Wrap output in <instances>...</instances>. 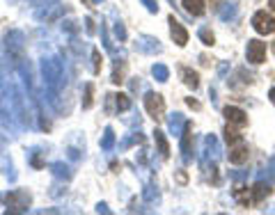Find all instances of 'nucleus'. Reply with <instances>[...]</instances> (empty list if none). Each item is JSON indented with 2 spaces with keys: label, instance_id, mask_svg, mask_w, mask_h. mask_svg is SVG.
<instances>
[{
  "label": "nucleus",
  "instance_id": "obj_10",
  "mask_svg": "<svg viewBox=\"0 0 275 215\" xmlns=\"http://www.w3.org/2000/svg\"><path fill=\"white\" fill-rule=\"evenodd\" d=\"M225 135H227V142H232V144H234V142L241 140V135H238V133L234 131V128H229V126H227V131H225Z\"/></svg>",
  "mask_w": 275,
  "mask_h": 215
},
{
  "label": "nucleus",
  "instance_id": "obj_11",
  "mask_svg": "<svg viewBox=\"0 0 275 215\" xmlns=\"http://www.w3.org/2000/svg\"><path fill=\"white\" fill-rule=\"evenodd\" d=\"M117 105H119L122 110H126V108H128V101H126V96H124V94H119V96H117Z\"/></svg>",
  "mask_w": 275,
  "mask_h": 215
},
{
  "label": "nucleus",
  "instance_id": "obj_8",
  "mask_svg": "<svg viewBox=\"0 0 275 215\" xmlns=\"http://www.w3.org/2000/svg\"><path fill=\"white\" fill-rule=\"evenodd\" d=\"M268 192H270V188H268V186H257V188H255V199L259 201L261 197H266Z\"/></svg>",
  "mask_w": 275,
  "mask_h": 215
},
{
  "label": "nucleus",
  "instance_id": "obj_1",
  "mask_svg": "<svg viewBox=\"0 0 275 215\" xmlns=\"http://www.w3.org/2000/svg\"><path fill=\"white\" fill-rule=\"evenodd\" d=\"M252 25H255V30L259 32V35H273L275 16H270V14H266V12H257L255 16H252Z\"/></svg>",
  "mask_w": 275,
  "mask_h": 215
},
{
  "label": "nucleus",
  "instance_id": "obj_9",
  "mask_svg": "<svg viewBox=\"0 0 275 215\" xmlns=\"http://www.w3.org/2000/svg\"><path fill=\"white\" fill-rule=\"evenodd\" d=\"M183 78H186V85H190V87H197V73L183 71Z\"/></svg>",
  "mask_w": 275,
  "mask_h": 215
},
{
  "label": "nucleus",
  "instance_id": "obj_14",
  "mask_svg": "<svg viewBox=\"0 0 275 215\" xmlns=\"http://www.w3.org/2000/svg\"><path fill=\"white\" fill-rule=\"evenodd\" d=\"M273 50H275V44H273Z\"/></svg>",
  "mask_w": 275,
  "mask_h": 215
},
{
  "label": "nucleus",
  "instance_id": "obj_3",
  "mask_svg": "<svg viewBox=\"0 0 275 215\" xmlns=\"http://www.w3.org/2000/svg\"><path fill=\"white\" fill-rule=\"evenodd\" d=\"M145 105H147V112H149L154 119H158L160 114H163V110H165L163 96H158V94H149V96H147V99H145Z\"/></svg>",
  "mask_w": 275,
  "mask_h": 215
},
{
  "label": "nucleus",
  "instance_id": "obj_13",
  "mask_svg": "<svg viewBox=\"0 0 275 215\" xmlns=\"http://www.w3.org/2000/svg\"><path fill=\"white\" fill-rule=\"evenodd\" d=\"M268 7H270V9H273V12H275V0H270V3H268Z\"/></svg>",
  "mask_w": 275,
  "mask_h": 215
},
{
  "label": "nucleus",
  "instance_id": "obj_2",
  "mask_svg": "<svg viewBox=\"0 0 275 215\" xmlns=\"http://www.w3.org/2000/svg\"><path fill=\"white\" fill-rule=\"evenodd\" d=\"M266 59V44L259 39L248 41V62L252 64H261Z\"/></svg>",
  "mask_w": 275,
  "mask_h": 215
},
{
  "label": "nucleus",
  "instance_id": "obj_7",
  "mask_svg": "<svg viewBox=\"0 0 275 215\" xmlns=\"http://www.w3.org/2000/svg\"><path fill=\"white\" fill-rule=\"evenodd\" d=\"M245 160H248V149L245 146H234V149L229 151V163L241 165V163H245Z\"/></svg>",
  "mask_w": 275,
  "mask_h": 215
},
{
  "label": "nucleus",
  "instance_id": "obj_6",
  "mask_svg": "<svg viewBox=\"0 0 275 215\" xmlns=\"http://www.w3.org/2000/svg\"><path fill=\"white\" fill-rule=\"evenodd\" d=\"M183 7H186V12H190L193 16H202L204 14V0H183Z\"/></svg>",
  "mask_w": 275,
  "mask_h": 215
},
{
  "label": "nucleus",
  "instance_id": "obj_12",
  "mask_svg": "<svg viewBox=\"0 0 275 215\" xmlns=\"http://www.w3.org/2000/svg\"><path fill=\"white\" fill-rule=\"evenodd\" d=\"M270 101H273V103H275V87H273V89H270Z\"/></svg>",
  "mask_w": 275,
  "mask_h": 215
},
{
  "label": "nucleus",
  "instance_id": "obj_5",
  "mask_svg": "<svg viewBox=\"0 0 275 215\" xmlns=\"http://www.w3.org/2000/svg\"><path fill=\"white\" fill-rule=\"evenodd\" d=\"M172 39L177 41L179 46H186V41H188V32L183 30V25L177 21H172Z\"/></svg>",
  "mask_w": 275,
  "mask_h": 215
},
{
  "label": "nucleus",
  "instance_id": "obj_4",
  "mask_svg": "<svg viewBox=\"0 0 275 215\" xmlns=\"http://www.w3.org/2000/svg\"><path fill=\"white\" fill-rule=\"evenodd\" d=\"M225 117H227V121L234 124V126H245L248 124V114L238 108H229L227 105V108H225Z\"/></svg>",
  "mask_w": 275,
  "mask_h": 215
}]
</instances>
